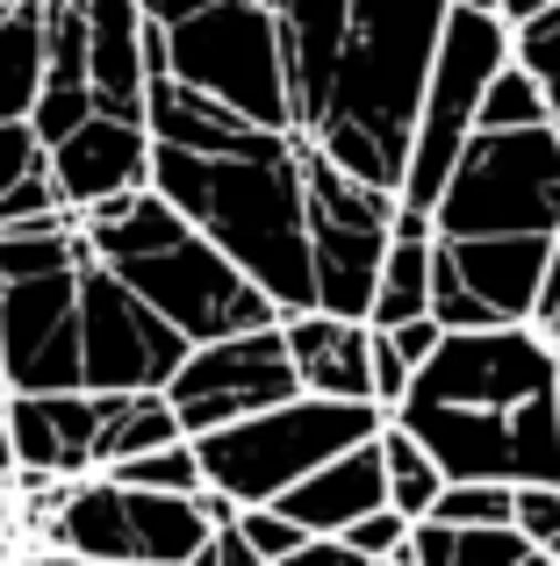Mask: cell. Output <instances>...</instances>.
Returning <instances> with one entry per match:
<instances>
[{"label": "cell", "instance_id": "3957f363", "mask_svg": "<svg viewBox=\"0 0 560 566\" xmlns=\"http://www.w3.org/2000/svg\"><path fill=\"white\" fill-rule=\"evenodd\" d=\"M446 14L453 0H352L323 101L302 123V137L338 172H352L374 193H395V201H403V180H409L417 115H424V94H432Z\"/></svg>", "mask_w": 560, "mask_h": 566}, {"label": "cell", "instance_id": "f1b7e54d", "mask_svg": "<svg viewBox=\"0 0 560 566\" xmlns=\"http://www.w3.org/2000/svg\"><path fill=\"white\" fill-rule=\"evenodd\" d=\"M518 531L539 553H553L560 545V488H518Z\"/></svg>", "mask_w": 560, "mask_h": 566}, {"label": "cell", "instance_id": "7402d4cb", "mask_svg": "<svg viewBox=\"0 0 560 566\" xmlns=\"http://www.w3.org/2000/svg\"><path fill=\"white\" fill-rule=\"evenodd\" d=\"M108 481L137 488V495H209V473H201L195 438L158 444V452H144V459H123V467H108Z\"/></svg>", "mask_w": 560, "mask_h": 566}, {"label": "cell", "instance_id": "8fae6325", "mask_svg": "<svg viewBox=\"0 0 560 566\" xmlns=\"http://www.w3.org/2000/svg\"><path fill=\"white\" fill-rule=\"evenodd\" d=\"M0 359H8V395H80L86 387L80 265L0 287Z\"/></svg>", "mask_w": 560, "mask_h": 566}, {"label": "cell", "instance_id": "ffe728a7", "mask_svg": "<svg viewBox=\"0 0 560 566\" xmlns=\"http://www.w3.org/2000/svg\"><path fill=\"white\" fill-rule=\"evenodd\" d=\"M381 459H388V510H403L409 524H424V516L438 510V495H446V473H438V459L424 452L417 438H409L403 423L381 430Z\"/></svg>", "mask_w": 560, "mask_h": 566}, {"label": "cell", "instance_id": "d6986e66", "mask_svg": "<svg viewBox=\"0 0 560 566\" xmlns=\"http://www.w3.org/2000/svg\"><path fill=\"white\" fill-rule=\"evenodd\" d=\"M539 545L525 538L518 524H496V531H453V524H417L403 566H525Z\"/></svg>", "mask_w": 560, "mask_h": 566}, {"label": "cell", "instance_id": "5b68a950", "mask_svg": "<svg viewBox=\"0 0 560 566\" xmlns=\"http://www.w3.org/2000/svg\"><path fill=\"white\" fill-rule=\"evenodd\" d=\"M381 430H388V409H374V401L294 395L267 416H245V423L216 430V438H195V452H201V473H209L216 495H230L238 510H273L317 467L345 459L352 444H374Z\"/></svg>", "mask_w": 560, "mask_h": 566}, {"label": "cell", "instance_id": "d4e9b609", "mask_svg": "<svg viewBox=\"0 0 560 566\" xmlns=\"http://www.w3.org/2000/svg\"><path fill=\"white\" fill-rule=\"evenodd\" d=\"M518 65L539 80V94H547V115H553V129H560V8L518 29Z\"/></svg>", "mask_w": 560, "mask_h": 566}, {"label": "cell", "instance_id": "9c48e42d", "mask_svg": "<svg viewBox=\"0 0 560 566\" xmlns=\"http://www.w3.org/2000/svg\"><path fill=\"white\" fill-rule=\"evenodd\" d=\"M80 345H86V395H166L195 352L101 259L80 265Z\"/></svg>", "mask_w": 560, "mask_h": 566}, {"label": "cell", "instance_id": "8992f818", "mask_svg": "<svg viewBox=\"0 0 560 566\" xmlns=\"http://www.w3.org/2000/svg\"><path fill=\"white\" fill-rule=\"evenodd\" d=\"M446 244L481 237H560V129H475L432 208Z\"/></svg>", "mask_w": 560, "mask_h": 566}, {"label": "cell", "instance_id": "ac0fdd59", "mask_svg": "<svg viewBox=\"0 0 560 566\" xmlns=\"http://www.w3.org/2000/svg\"><path fill=\"white\" fill-rule=\"evenodd\" d=\"M432 265H438V230L432 216H395L388 237V265H381V294H374V331H403V323L432 316Z\"/></svg>", "mask_w": 560, "mask_h": 566}, {"label": "cell", "instance_id": "d590c367", "mask_svg": "<svg viewBox=\"0 0 560 566\" xmlns=\"http://www.w3.org/2000/svg\"><path fill=\"white\" fill-rule=\"evenodd\" d=\"M388 566H403V559H388Z\"/></svg>", "mask_w": 560, "mask_h": 566}, {"label": "cell", "instance_id": "836d02e7", "mask_svg": "<svg viewBox=\"0 0 560 566\" xmlns=\"http://www.w3.org/2000/svg\"><path fill=\"white\" fill-rule=\"evenodd\" d=\"M0 401H8V359H0Z\"/></svg>", "mask_w": 560, "mask_h": 566}, {"label": "cell", "instance_id": "83f0119b", "mask_svg": "<svg viewBox=\"0 0 560 566\" xmlns=\"http://www.w3.org/2000/svg\"><path fill=\"white\" fill-rule=\"evenodd\" d=\"M51 166V151H43V137L29 123H0V201H8L22 180H37V172Z\"/></svg>", "mask_w": 560, "mask_h": 566}, {"label": "cell", "instance_id": "7a4b0ae2", "mask_svg": "<svg viewBox=\"0 0 560 566\" xmlns=\"http://www.w3.org/2000/svg\"><path fill=\"white\" fill-rule=\"evenodd\" d=\"M158 144V137H152ZM152 187L252 280L280 316L317 308V237H309V137L245 123L216 151L158 144Z\"/></svg>", "mask_w": 560, "mask_h": 566}, {"label": "cell", "instance_id": "277c9868", "mask_svg": "<svg viewBox=\"0 0 560 566\" xmlns=\"http://www.w3.org/2000/svg\"><path fill=\"white\" fill-rule=\"evenodd\" d=\"M80 222H86L94 259L108 265L129 294H144V302H152L158 316L187 337V345H216V337L288 323L158 187L115 193V201L86 208Z\"/></svg>", "mask_w": 560, "mask_h": 566}, {"label": "cell", "instance_id": "5bb4252c", "mask_svg": "<svg viewBox=\"0 0 560 566\" xmlns=\"http://www.w3.org/2000/svg\"><path fill=\"white\" fill-rule=\"evenodd\" d=\"M553 244L560 237H481V244H446L438 237V251L453 259L460 287L475 294V308L496 331L539 316V294H547V273H553Z\"/></svg>", "mask_w": 560, "mask_h": 566}, {"label": "cell", "instance_id": "44dd1931", "mask_svg": "<svg viewBox=\"0 0 560 566\" xmlns=\"http://www.w3.org/2000/svg\"><path fill=\"white\" fill-rule=\"evenodd\" d=\"M180 438L187 430H180V416H173L166 395H123L115 416H108V438H101V473L123 467V459L158 452V444H180Z\"/></svg>", "mask_w": 560, "mask_h": 566}, {"label": "cell", "instance_id": "7c38bea8", "mask_svg": "<svg viewBox=\"0 0 560 566\" xmlns=\"http://www.w3.org/2000/svg\"><path fill=\"white\" fill-rule=\"evenodd\" d=\"M123 395H8L14 481H86L101 473V438Z\"/></svg>", "mask_w": 560, "mask_h": 566}, {"label": "cell", "instance_id": "9a60e30c", "mask_svg": "<svg viewBox=\"0 0 560 566\" xmlns=\"http://www.w3.org/2000/svg\"><path fill=\"white\" fill-rule=\"evenodd\" d=\"M294 352V374H302V395L323 401H374V323L331 316V308H302V316L280 323ZM381 409V401H374Z\"/></svg>", "mask_w": 560, "mask_h": 566}, {"label": "cell", "instance_id": "484cf974", "mask_svg": "<svg viewBox=\"0 0 560 566\" xmlns=\"http://www.w3.org/2000/svg\"><path fill=\"white\" fill-rule=\"evenodd\" d=\"M238 531H245V545L259 553V566H288V559L309 545V531L288 524L280 510H238Z\"/></svg>", "mask_w": 560, "mask_h": 566}, {"label": "cell", "instance_id": "2e32d148", "mask_svg": "<svg viewBox=\"0 0 560 566\" xmlns=\"http://www.w3.org/2000/svg\"><path fill=\"white\" fill-rule=\"evenodd\" d=\"M288 524H302L309 538H345L352 524H366L374 510H388V459H381V438L374 444H352L345 459L317 467L294 495L273 502Z\"/></svg>", "mask_w": 560, "mask_h": 566}, {"label": "cell", "instance_id": "e575fe53", "mask_svg": "<svg viewBox=\"0 0 560 566\" xmlns=\"http://www.w3.org/2000/svg\"><path fill=\"white\" fill-rule=\"evenodd\" d=\"M525 566H553V559H547V553H532V559H525Z\"/></svg>", "mask_w": 560, "mask_h": 566}, {"label": "cell", "instance_id": "52a82bcc", "mask_svg": "<svg viewBox=\"0 0 560 566\" xmlns=\"http://www.w3.org/2000/svg\"><path fill=\"white\" fill-rule=\"evenodd\" d=\"M510 57H518V29H510L496 8H467V0H453L446 43H438V65H432V94H424V115H417L409 180H403V208H409V216H432V208H438V193H446L460 151L475 144V129H481V101H489L496 72H504Z\"/></svg>", "mask_w": 560, "mask_h": 566}, {"label": "cell", "instance_id": "30bf717a", "mask_svg": "<svg viewBox=\"0 0 560 566\" xmlns=\"http://www.w3.org/2000/svg\"><path fill=\"white\" fill-rule=\"evenodd\" d=\"M294 395H302V374H294V352H288V331H280V323L195 345L187 366L166 387V401H173L187 438H216V430L245 423V416H267Z\"/></svg>", "mask_w": 560, "mask_h": 566}, {"label": "cell", "instance_id": "f546056e", "mask_svg": "<svg viewBox=\"0 0 560 566\" xmlns=\"http://www.w3.org/2000/svg\"><path fill=\"white\" fill-rule=\"evenodd\" d=\"M22 559V495H14V481H0V566Z\"/></svg>", "mask_w": 560, "mask_h": 566}, {"label": "cell", "instance_id": "e0dca14e", "mask_svg": "<svg viewBox=\"0 0 560 566\" xmlns=\"http://www.w3.org/2000/svg\"><path fill=\"white\" fill-rule=\"evenodd\" d=\"M51 86V0L0 8V123H29Z\"/></svg>", "mask_w": 560, "mask_h": 566}, {"label": "cell", "instance_id": "603a6c76", "mask_svg": "<svg viewBox=\"0 0 560 566\" xmlns=\"http://www.w3.org/2000/svg\"><path fill=\"white\" fill-rule=\"evenodd\" d=\"M424 524H453V531H496V524H518V488H496V481H453L438 495V510Z\"/></svg>", "mask_w": 560, "mask_h": 566}, {"label": "cell", "instance_id": "4dcf8cb0", "mask_svg": "<svg viewBox=\"0 0 560 566\" xmlns=\"http://www.w3.org/2000/svg\"><path fill=\"white\" fill-rule=\"evenodd\" d=\"M288 566H366V559L352 553L345 538H309V545H302V553H294Z\"/></svg>", "mask_w": 560, "mask_h": 566}, {"label": "cell", "instance_id": "6da1fadb", "mask_svg": "<svg viewBox=\"0 0 560 566\" xmlns=\"http://www.w3.org/2000/svg\"><path fill=\"white\" fill-rule=\"evenodd\" d=\"M388 423H403L446 481L560 488V352L532 323L446 331Z\"/></svg>", "mask_w": 560, "mask_h": 566}, {"label": "cell", "instance_id": "4316f807", "mask_svg": "<svg viewBox=\"0 0 560 566\" xmlns=\"http://www.w3.org/2000/svg\"><path fill=\"white\" fill-rule=\"evenodd\" d=\"M409 538H417V524H409L403 510H374L366 524H352V531H345V545H352V553H360L366 566L403 559V553H409Z\"/></svg>", "mask_w": 560, "mask_h": 566}, {"label": "cell", "instance_id": "ba28073f", "mask_svg": "<svg viewBox=\"0 0 560 566\" xmlns=\"http://www.w3.org/2000/svg\"><path fill=\"white\" fill-rule=\"evenodd\" d=\"M166 36V72L195 94L224 101L230 115L259 129H294L288 101V51H280V8L267 0H224V8L195 14Z\"/></svg>", "mask_w": 560, "mask_h": 566}, {"label": "cell", "instance_id": "4fadbf2b", "mask_svg": "<svg viewBox=\"0 0 560 566\" xmlns=\"http://www.w3.org/2000/svg\"><path fill=\"white\" fill-rule=\"evenodd\" d=\"M152 123H123V115H94V123H80L65 144L51 151V180L65 193L72 216H86V208L115 201V193H137L152 187Z\"/></svg>", "mask_w": 560, "mask_h": 566}, {"label": "cell", "instance_id": "1f68e13d", "mask_svg": "<svg viewBox=\"0 0 560 566\" xmlns=\"http://www.w3.org/2000/svg\"><path fill=\"white\" fill-rule=\"evenodd\" d=\"M560 0H504V22L510 29H525V22H539V14H553Z\"/></svg>", "mask_w": 560, "mask_h": 566}, {"label": "cell", "instance_id": "cb8c5ba5", "mask_svg": "<svg viewBox=\"0 0 560 566\" xmlns=\"http://www.w3.org/2000/svg\"><path fill=\"white\" fill-rule=\"evenodd\" d=\"M539 123H553L547 115V94H539V80L510 57L504 72H496V86H489V101H481V129H539Z\"/></svg>", "mask_w": 560, "mask_h": 566}, {"label": "cell", "instance_id": "d6a6232c", "mask_svg": "<svg viewBox=\"0 0 560 566\" xmlns=\"http://www.w3.org/2000/svg\"><path fill=\"white\" fill-rule=\"evenodd\" d=\"M0 481H14V423H8V401H0Z\"/></svg>", "mask_w": 560, "mask_h": 566}]
</instances>
